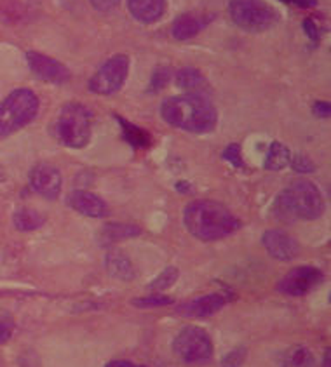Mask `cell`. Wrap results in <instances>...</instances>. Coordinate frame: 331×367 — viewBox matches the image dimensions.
Instances as JSON below:
<instances>
[{"label": "cell", "mask_w": 331, "mask_h": 367, "mask_svg": "<svg viewBox=\"0 0 331 367\" xmlns=\"http://www.w3.org/2000/svg\"><path fill=\"white\" fill-rule=\"evenodd\" d=\"M161 115L170 126L195 134L209 133L218 122L215 105L199 92L168 98L162 103Z\"/></svg>", "instance_id": "1"}, {"label": "cell", "mask_w": 331, "mask_h": 367, "mask_svg": "<svg viewBox=\"0 0 331 367\" xmlns=\"http://www.w3.org/2000/svg\"><path fill=\"white\" fill-rule=\"evenodd\" d=\"M187 230L199 240H218L229 237L241 228V221L215 200H195L184 211Z\"/></svg>", "instance_id": "2"}, {"label": "cell", "mask_w": 331, "mask_h": 367, "mask_svg": "<svg viewBox=\"0 0 331 367\" xmlns=\"http://www.w3.org/2000/svg\"><path fill=\"white\" fill-rule=\"evenodd\" d=\"M324 211V200L314 183L298 179L279 193L274 204L277 220L293 223L296 220H317Z\"/></svg>", "instance_id": "3"}, {"label": "cell", "mask_w": 331, "mask_h": 367, "mask_svg": "<svg viewBox=\"0 0 331 367\" xmlns=\"http://www.w3.org/2000/svg\"><path fill=\"white\" fill-rule=\"evenodd\" d=\"M39 98L30 89H16L0 103V140L15 134L39 113Z\"/></svg>", "instance_id": "4"}, {"label": "cell", "mask_w": 331, "mask_h": 367, "mask_svg": "<svg viewBox=\"0 0 331 367\" xmlns=\"http://www.w3.org/2000/svg\"><path fill=\"white\" fill-rule=\"evenodd\" d=\"M56 138L68 148H84L91 140V112L81 103H68L54 124Z\"/></svg>", "instance_id": "5"}, {"label": "cell", "mask_w": 331, "mask_h": 367, "mask_svg": "<svg viewBox=\"0 0 331 367\" xmlns=\"http://www.w3.org/2000/svg\"><path fill=\"white\" fill-rule=\"evenodd\" d=\"M229 15L239 28L260 33L279 22V15L265 0H230Z\"/></svg>", "instance_id": "6"}, {"label": "cell", "mask_w": 331, "mask_h": 367, "mask_svg": "<svg viewBox=\"0 0 331 367\" xmlns=\"http://www.w3.org/2000/svg\"><path fill=\"white\" fill-rule=\"evenodd\" d=\"M173 350L184 362L202 364L213 355V343L208 332L195 325H187L178 332L173 341Z\"/></svg>", "instance_id": "7"}, {"label": "cell", "mask_w": 331, "mask_h": 367, "mask_svg": "<svg viewBox=\"0 0 331 367\" xmlns=\"http://www.w3.org/2000/svg\"><path fill=\"white\" fill-rule=\"evenodd\" d=\"M127 72H129V58L126 54H117V56L110 58L91 77L89 91L102 96L115 95L126 82Z\"/></svg>", "instance_id": "8"}, {"label": "cell", "mask_w": 331, "mask_h": 367, "mask_svg": "<svg viewBox=\"0 0 331 367\" xmlns=\"http://www.w3.org/2000/svg\"><path fill=\"white\" fill-rule=\"evenodd\" d=\"M323 280L324 275L321 270L314 266H298L279 280L277 289L286 296H305L310 291L316 289Z\"/></svg>", "instance_id": "9"}, {"label": "cell", "mask_w": 331, "mask_h": 367, "mask_svg": "<svg viewBox=\"0 0 331 367\" xmlns=\"http://www.w3.org/2000/svg\"><path fill=\"white\" fill-rule=\"evenodd\" d=\"M26 60H29L30 70H32L40 81L49 82V84H65V82L70 81V70H68L63 63L46 56V54L30 51V53L26 54Z\"/></svg>", "instance_id": "10"}, {"label": "cell", "mask_w": 331, "mask_h": 367, "mask_svg": "<svg viewBox=\"0 0 331 367\" xmlns=\"http://www.w3.org/2000/svg\"><path fill=\"white\" fill-rule=\"evenodd\" d=\"M30 185L44 199H56L61 192L63 178L60 169L51 164H37L30 172Z\"/></svg>", "instance_id": "11"}, {"label": "cell", "mask_w": 331, "mask_h": 367, "mask_svg": "<svg viewBox=\"0 0 331 367\" xmlns=\"http://www.w3.org/2000/svg\"><path fill=\"white\" fill-rule=\"evenodd\" d=\"M261 244L279 261H291L300 254L298 240L282 230H267L261 237Z\"/></svg>", "instance_id": "12"}, {"label": "cell", "mask_w": 331, "mask_h": 367, "mask_svg": "<svg viewBox=\"0 0 331 367\" xmlns=\"http://www.w3.org/2000/svg\"><path fill=\"white\" fill-rule=\"evenodd\" d=\"M225 301V296H222V294H206V296L195 297V300L180 304L177 308V313L188 318L209 317V315L222 310Z\"/></svg>", "instance_id": "13"}, {"label": "cell", "mask_w": 331, "mask_h": 367, "mask_svg": "<svg viewBox=\"0 0 331 367\" xmlns=\"http://www.w3.org/2000/svg\"><path fill=\"white\" fill-rule=\"evenodd\" d=\"M68 206L77 213L84 214L89 218H105L108 216V206L103 199H99L98 195L86 190H75L68 195L67 199Z\"/></svg>", "instance_id": "14"}, {"label": "cell", "mask_w": 331, "mask_h": 367, "mask_svg": "<svg viewBox=\"0 0 331 367\" xmlns=\"http://www.w3.org/2000/svg\"><path fill=\"white\" fill-rule=\"evenodd\" d=\"M127 9L136 22L152 25L164 15L166 0H127Z\"/></svg>", "instance_id": "15"}, {"label": "cell", "mask_w": 331, "mask_h": 367, "mask_svg": "<svg viewBox=\"0 0 331 367\" xmlns=\"http://www.w3.org/2000/svg\"><path fill=\"white\" fill-rule=\"evenodd\" d=\"M211 18H201V16L195 15H181L175 19L173 28H171V33L177 40H188L194 39Z\"/></svg>", "instance_id": "16"}, {"label": "cell", "mask_w": 331, "mask_h": 367, "mask_svg": "<svg viewBox=\"0 0 331 367\" xmlns=\"http://www.w3.org/2000/svg\"><path fill=\"white\" fill-rule=\"evenodd\" d=\"M105 266L106 272H108L113 279L133 280L134 277H136V270H134L133 261L120 251L108 252L105 258Z\"/></svg>", "instance_id": "17"}, {"label": "cell", "mask_w": 331, "mask_h": 367, "mask_svg": "<svg viewBox=\"0 0 331 367\" xmlns=\"http://www.w3.org/2000/svg\"><path fill=\"white\" fill-rule=\"evenodd\" d=\"M141 234V228L136 225H126V223H110L105 225L99 231V240L102 244H115V242L124 240V238L138 237Z\"/></svg>", "instance_id": "18"}, {"label": "cell", "mask_w": 331, "mask_h": 367, "mask_svg": "<svg viewBox=\"0 0 331 367\" xmlns=\"http://www.w3.org/2000/svg\"><path fill=\"white\" fill-rule=\"evenodd\" d=\"M289 161H291L289 148L279 143V141H274L268 147L267 157H265V169H268V171H281L286 165H289Z\"/></svg>", "instance_id": "19"}, {"label": "cell", "mask_w": 331, "mask_h": 367, "mask_svg": "<svg viewBox=\"0 0 331 367\" xmlns=\"http://www.w3.org/2000/svg\"><path fill=\"white\" fill-rule=\"evenodd\" d=\"M282 367H316V359L305 346H293L282 355Z\"/></svg>", "instance_id": "20"}, {"label": "cell", "mask_w": 331, "mask_h": 367, "mask_svg": "<svg viewBox=\"0 0 331 367\" xmlns=\"http://www.w3.org/2000/svg\"><path fill=\"white\" fill-rule=\"evenodd\" d=\"M13 221H15V227L18 228V230L33 231V230H37V228L42 227L44 221H46V218H44L42 214L39 213V211L29 209V207H23V209L16 211Z\"/></svg>", "instance_id": "21"}, {"label": "cell", "mask_w": 331, "mask_h": 367, "mask_svg": "<svg viewBox=\"0 0 331 367\" xmlns=\"http://www.w3.org/2000/svg\"><path fill=\"white\" fill-rule=\"evenodd\" d=\"M177 84L178 88L185 89V91H201L202 88H206V79L197 68H181L177 74Z\"/></svg>", "instance_id": "22"}, {"label": "cell", "mask_w": 331, "mask_h": 367, "mask_svg": "<svg viewBox=\"0 0 331 367\" xmlns=\"http://www.w3.org/2000/svg\"><path fill=\"white\" fill-rule=\"evenodd\" d=\"M178 275H180L178 268L170 266V268H166L164 272L157 277V279L152 280L148 287H150V291H155V293H161V291L170 289V287H173L175 282L178 280Z\"/></svg>", "instance_id": "23"}, {"label": "cell", "mask_w": 331, "mask_h": 367, "mask_svg": "<svg viewBox=\"0 0 331 367\" xmlns=\"http://www.w3.org/2000/svg\"><path fill=\"white\" fill-rule=\"evenodd\" d=\"M117 120H119V122L122 124L124 134H126V138H127V141H129V143L136 145V147H141V148L147 147V145H148V134L145 133V131L138 129L136 126H133V124L126 122V120L120 119V117H117Z\"/></svg>", "instance_id": "24"}, {"label": "cell", "mask_w": 331, "mask_h": 367, "mask_svg": "<svg viewBox=\"0 0 331 367\" xmlns=\"http://www.w3.org/2000/svg\"><path fill=\"white\" fill-rule=\"evenodd\" d=\"M173 297L170 296H161V294H154V296L147 297H134L131 303L138 308H157V307H168L173 304Z\"/></svg>", "instance_id": "25"}, {"label": "cell", "mask_w": 331, "mask_h": 367, "mask_svg": "<svg viewBox=\"0 0 331 367\" xmlns=\"http://www.w3.org/2000/svg\"><path fill=\"white\" fill-rule=\"evenodd\" d=\"M170 81H171L170 68H166V67L157 68V70L154 72V75H152L150 89L152 91H161V89H164L166 85H168V82Z\"/></svg>", "instance_id": "26"}, {"label": "cell", "mask_w": 331, "mask_h": 367, "mask_svg": "<svg viewBox=\"0 0 331 367\" xmlns=\"http://www.w3.org/2000/svg\"><path fill=\"white\" fill-rule=\"evenodd\" d=\"M223 158L229 161L232 165H236V168H243L244 165L243 157H241L239 145H229V147L225 148V152H223Z\"/></svg>", "instance_id": "27"}, {"label": "cell", "mask_w": 331, "mask_h": 367, "mask_svg": "<svg viewBox=\"0 0 331 367\" xmlns=\"http://www.w3.org/2000/svg\"><path fill=\"white\" fill-rule=\"evenodd\" d=\"M289 164L293 165L296 172H312L314 171V162L310 161L305 155H296L295 158L289 161Z\"/></svg>", "instance_id": "28"}, {"label": "cell", "mask_w": 331, "mask_h": 367, "mask_svg": "<svg viewBox=\"0 0 331 367\" xmlns=\"http://www.w3.org/2000/svg\"><path fill=\"white\" fill-rule=\"evenodd\" d=\"M244 360V350H236V352H230L229 355L223 359L222 366L223 367H239Z\"/></svg>", "instance_id": "29"}, {"label": "cell", "mask_w": 331, "mask_h": 367, "mask_svg": "<svg viewBox=\"0 0 331 367\" xmlns=\"http://www.w3.org/2000/svg\"><path fill=\"white\" fill-rule=\"evenodd\" d=\"M89 2H91L95 9H98V11H102V13H106V11L115 9L117 6H119L120 0H89Z\"/></svg>", "instance_id": "30"}, {"label": "cell", "mask_w": 331, "mask_h": 367, "mask_svg": "<svg viewBox=\"0 0 331 367\" xmlns=\"http://www.w3.org/2000/svg\"><path fill=\"white\" fill-rule=\"evenodd\" d=\"M314 113H316L317 117H321V119H328V117L331 115V106L330 103H324V101H317L314 103Z\"/></svg>", "instance_id": "31"}, {"label": "cell", "mask_w": 331, "mask_h": 367, "mask_svg": "<svg viewBox=\"0 0 331 367\" xmlns=\"http://www.w3.org/2000/svg\"><path fill=\"white\" fill-rule=\"evenodd\" d=\"M13 334V325L6 320H0V345L8 341Z\"/></svg>", "instance_id": "32"}, {"label": "cell", "mask_w": 331, "mask_h": 367, "mask_svg": "<svg viewBox=\"0 0 331 367\" xmlns=\"http://www.w3.org/2000/svg\"><path fill=\"white\" fill-rule=\"evenodd\" d=\"M303 30L307 32L309 39H312V40L319 39V33H317V28H316V25H314L312 19H305V22H303Z\"/></svg>", "instance_id": "33"}, {"label": "cell", "mask_w": 331, "mask_h": 367, "mask_svg": "<svg viewBox=\"0 0 331 367\" xmlns=\"http://www.w3.org/2000/svg\"><path fill=\"white\" fill-rule=\"evenodd\" d=\"M105 367H145V366H138V364L129 362V360H112V362L106 364Z\"/></svg>", "instance_id": "34"}, {"label": "cell", "mask_w": 331, "mask_h": 367, "mask_svg": "<svg viewBox=\"0 0 331 367\" xmlns=\"http://www.w3.org/2000/svg\"><path fill=\"white\" fill-rule=\"evenodd\" d=\"M288 4L298 6V8H310V6L316 4V0H284Z\"/></svg>", "instance_id": "35"}, {"label": "cell", "mask_w": 331, "mask_h": 367, "mask_svg": "<svg viewBox=\"0 0 331 367\" xmlns=\"http://www.w3.org/2000/svg\"><path fill=\"white\" fill-rule=\"evenodd\" d=\"M330 362H331V359H330V350H328L326 357H324V367H330Z\"/></svg>", "instance_id": "36"}]
</instances>
